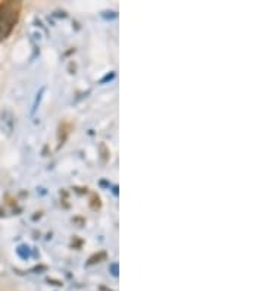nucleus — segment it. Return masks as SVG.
Here are the masks:
<instances>
[{"label": "nucleus", "instance_id": "1", "mask_svg": "<svg viewBox=\"0 0 265 291\" xmlns=\"http://www.w3.org/2000/svg\"><path fill=\"white\" fill-rule=\"evenodd\" d=\"M21 5L15 2H8L0 5V41L5 40L14 30L19 17Z\"/></svg>", "mask_w": 265, "mask_h": 291}, {"label": "nucleus", "instance_id": "2", "mask_svg": "<svg viewBox=\"0 0 265 291\" xmlns=\"http://www.w3.org/2000/svg\"><path fill=\"white\" fill-rule=\"evenodd\" d=\"M15 128V117L9 109H3L0 112V131L6 136L11 137Z\"/></svg>", "mask_w": 265, "mask_h": 291}]
</instances>
